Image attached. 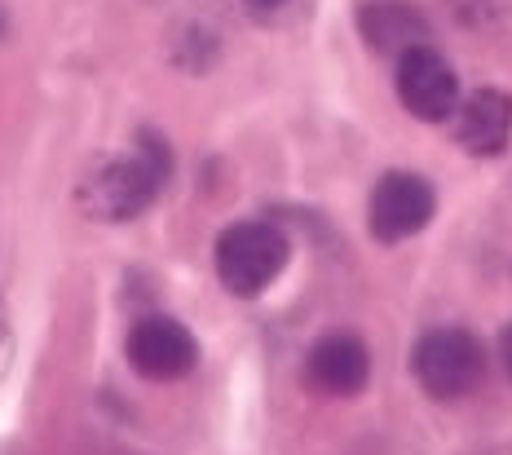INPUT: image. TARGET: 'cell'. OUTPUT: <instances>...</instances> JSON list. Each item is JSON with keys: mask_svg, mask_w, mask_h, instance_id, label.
Here are the masks:
<instances>
[{"mask_svg": "<svg viewBox=\"0 0 512 455\" xmlns=\"http://www.w3.org/2000/svg\"><path fill=\"white\" fill-rule=\"evenodd\" d=\"M168 173H173V155L155 133L137 137L133 151L106 155L84 173L80 182V208L93 221H133L137 213L155 204L164 190Z\"/></svg>", "mask_w": 512, "mask_h": 455, "instance_id": "1", "label": "cell"}, {"mask_svg": "<svg viewBox=\"0 0 512 455\" xmlns=\"http://www.w3.org/2000/svg\"><path fill=\"white\" fill-rule=\"evenodd\" d=\"M287 257H292V243H287L279 226H270V221H239V226H230L217 239L212 266H217V279L226 283V292L261 296L287 270Z\"/></svg>", "mask_w": 512, "mask_h": 455, "instance_id": "2", "label": "cell"}, {"mask_svg": "<svg viewBox=\"0 0 512 455\" xmlns=\"http://www.w3.org/2000/svg\"><path fill=\"white\" fill-rule=\"evenodd\" d=\"M411 372L420 380V389L437 402H455L482 389L486 380V349L473 332L464 327H437L415 341Z\"/></svg>", "mask_w": 512, "mask_h": 455, "instance_id": "3", "label": "cell"}, {"mask_svg": "<svg viewBox=\"0 0 512 455\" xmlns=\"http://www.w3.org/2000/svg\"><path fill=\"white\" fill-rule=\"evenodd\" d=\"M398 98L415 120L442 124L460 107V80L437 49L415 45L407 54H398Z\"/></svg>", "mask_w": 512, "mask_h": 455, "instance_id": "4", "label": "cell"}, {"mask_svg": "<svg viewBox=\"0 0 512 455\" xmlns=\"http://www.w3.org/2000/svg\"><path fill=\"white\" fill-rule=\"evenodd\" d=\"M433 208H437L433 186L424 182L420 173H384L376 190H371V204H367L371 235L380 243H402L429 226Z\"/></svg>", "mask_w": 512, "mask_h": 455, "instance_id": "5", "label": "cell"}, {"mask_svg": "<svg viewBox=\"0 0 512 455\" xmlns=\"http://www.w3.org/2000/svg\"><path fill=\"white\" fill-rule=\"evenodd\" d=\"M128 363L146 380H181L195 372L199 345L177 319L168 314H146L128 332Z\"/></svg>", "mask_w": 512, "mask_h": 455, "instance_id": "6", "label": "cell"}, {"mask_svg": "<svg viewBox=\"0 0 512 455\" xmlns=\"http://www.w3.org/2000/svg\"><path fill=\"white\" fill-rule=\"evenodd\" d=\"M371 376V354L354 332L323 336L305 358V385L327 398H354Z\"/></svg>", "mask_w": 512, "mask_h": 455, "instance_id": "7", "label": "cell"}, {"mask_svg": "<svg viewBox=\"0 0 512 455\" xmlns=\"http://www.w3.org/2000/svg\"><path fill=\"white\" fill-rule=\"evenodd\" d=\"M460 124H455V137L468 155H504L508 137H512V98L499 89H477L455 107Z\"/></svg>", "mask_w": 512, "mask_h": 455, "instance_id": "8", "label": "cell"}, {"mask_svg": "<svg viewBox=\"0 0 512 455\" xmlns=\"http://www.w3.org/2000/svg\"><path fill=\"white\" fill-rule=\"evenodd\" d=\"M358 27L380 54H407L415 45H429V23L402 0H371L358 14Z\"/></svg>", "mask_w": 512, "mask_h": 455, "instance_id": "9", "label": "cell"}, {"mask_svg": "<svg viewBox=\"0 0 512 455\" xmlns=\"http://www.w3.org/2000/svg\"><path fill=\"white\" fill-rule=\"evenodd\" d=\"M499 358H504V367H508V376H512V327L504 332V341H499Z\"/></svg>", "mask_w": 512, "mask_h": 455, "instance_id": "10", "label": "cell"}, {"mask_svg": "<svg viewBox=\"0 0 512 455\" xmlns=\"http://www.w3.org/2000/svg\"><path fill=\"white\" fill-rule=\"evenodd\" d=\"M248 5H256V9H279V5H287V0H248Z\"/></svg>", "mask_w": 512, "mask_h": 455, "instance_id": "11", "label": "cell"}]
</instances>
